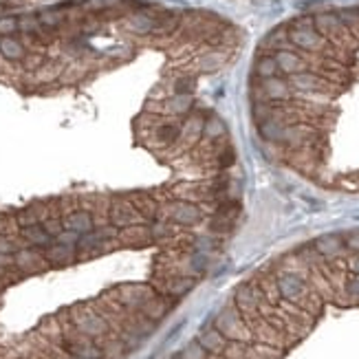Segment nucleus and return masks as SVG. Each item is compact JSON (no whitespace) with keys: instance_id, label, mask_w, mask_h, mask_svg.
<instances>
[{"instance_id":"f257e3e1","label":"nucleus","mask_w":359,"mask_h":359,"mask_svg":"<svg viewBox=\"0 0 359 359\" xmlns=\"http://www.w3.org/2000/svg\"><path fill=\"white\" fill-rule=\"evenodd\" d=\"M214 329L220 331L229 342H243L247 344L252 338H254V333L249 331V324L245 322V318L238 313L236 307H225L223 309L216 320H214Z\"/></svg>"},{"instance_id":"f03ea898","label":"nucleus","mask_w":359,"mask_h":359,"mask_svg":"<svg viewBox=\"0 0 359 359\" xmlns=\"http://www.w3.org/2000/svg\"><path fill=\"white\" fill-rule=\"evenodd\" d=\"M265 302V296L258 283H247V285H240L236 289V294H234V307L238 309V313L245 318L247 324L256 322L260 318V305Z\"/></svg>"},{"instance_id":"7ed1b4c3","label":"nucleus","mask_w":359,"mask_h":359,"mask_svg":"<svg viewBox=\"0 0 359 359\" xmlns=\"http://www.w3.org/2000/svg\"><path fill=\"white\" fill-rule=\"evenodd\" d=\"M165 216H167V220H172L174 225L194 227L203 220V209H201L194 201L178 198L165 205Z\"/></svg>"},{"instance_id":"20e7f679","label":"nucleus","mask_w":359,"mask_h":359,"mask_svg":"<svg viewBox=\"0 0 359 359\" xmlns=\"http://www.w3.org/2000/svg\"><path fill=\"white\" fill-rule=\"evenodd\" d=\"M108 220L113 227L126 229V227H132V225H137V223H141L143 216L134 203H130L126 198H117L108 205Z\"/></svg>"},{"instance_id":"39448f33","label":"nucleus","mask_w":359,"mask_h":359,"mask_svg":"<svg viewBox=\"0 0 359 359\" xmlns=\"http://www.w3.org/2000/svg\"><path fill=\"white\" fill-rule=\"evenodd\" d=\"M123 29L132 36H156V18L150 9H134L123 16Z\"/></svg>"},{"instance_id":"423d86ee","label":"nucleus","mask_w":359,"mask_h":359,"mask_svg":"<svg viewBox=\"0 0 359 359\" xmlns=\"http://www.w3.org/2000/svg\"><path fill=\"white\" fill-rule=\"evenodd\" d=\"M73 322H75L77 333H82L91 340L104 338V335H108V331H110L108 322L95 311H75Z\"/></svg>"},{"instance_id":"0eeeda50","label":"nucleus","mask_w":359,"mask_h":359,"mask_svg":"<svg viewBox=\"0 0 359 359\" xmlns=\"http://www.w3.org/2000/svg\"><path fill=\"white\" fill-rule=\"evenodd\" d=\"M117 302L121 307H126V309H134V311H139L145 302H148L154 294V289L148 287V285H121L117 289Z\"/></svg>"},{"instance_id":"6e6552de","label":"nucleus","mask_w":359,"mask_h":359,"mask_svg":"<svg viewBox=\"0 0 359 359\" xmlns=\"http://www.w3.org/2000/svg\"><path fill=\"white\" fill-rule=\"evenodd\" d=\"M227 60H229V51H227V49H214V47H207L205 51H201V53L196 55L194 62H192V66H194V71H196V73H205V75H209V73L220 71L223 66L227 64Z\"/></svg>"},{"instance_id":"1a4fd4ad","label":"nucleus","mask_w":359,"mask_h":359,"mask_svg":"<svg viewBox=\"0 0 359 359\" xmlns=\"http://www.w3.org/2000/svg\"><path fill=\"white\" fill-rule=\"evenodd\" d=\"M64 351L71 357H102V351L99 346H95V342L86 335L77 333V335H69L64 340Z\"/></svg>"},{"instance_id":"9d476101","label":"nucleus","mask_w":359,"mask_h":359,"mask_svg":"<svg viewBox=\"0 0 359 359\" xmlns=\"http://www.w3.org/2000/svg\"><path fill=\"white\" fill-rule=\"evenodd\" d=\"M14 265L25 274H38V271H42L44 267H47V258L36 249H16Z\"/></svg>"},{"instance_id":"9b49d317","label":"nucleus","mask_w":359,"mask_h":359,"mask_svg":"<svg viewBox=\"0 0 359 359\" xmlns=\"http://www.w3.org/2000/svg\"><path fill=\"white\" fill-rule=\"evenodd\" d=\"M62 220H64V229L75 232L77 236H82V234H88L91 229H95V218L88 209H73Z\"/></svg>"},{"instance_id":"f8f14e48","label":"nucleus","mask_w":359,"mask_h":359,"mask_svg":"<svg viewBox=\"0 0 359 359\" xmlns=\"http://www.w3.org/2000/svg\"><path fill=\"white\" fill-rule=\"evenodd\" d=\"M196 342H198L201 346H203V349H205L209 355L220 357L223 351H225V346H227L229 340H227L220 331H216L214 327H207V329H203V331L198 333Z\"/></svg>"},{"instance_id":"ddd939ff","label":"nucleus","mask_w":359,"mask_h":359,"mask_svg":"<svg viewBox=\"0 0 359 359\" xmlns=\"http://www.w3.org/2000/svg\"><path fill=\"white\" fill-rule=\"evenodd\" d=\"M0 55H3L5 62L20 64L22 58L27 55V47H25V42L16 36H3L0 38Z\"/></svg>"},{"instance_id":"4468645a","label":"nucleus","mask_w":359,"mask_h":359,"mask_svg":"<svg viewBox=\"0 0 359 359\" xmlns=\"http://www.w3.org/2000/svg\"><path fill=\"white\" fill-rule=\"evenodd\" d=\"M62 73H64V64L58 62V60H49L47 58V62H44L40 69H36L29 75H31L33 84H51V82H58L62 77Z\"/></svg>"},{"instance_id":"2eb2a0df","label":"nucleus","mask_w":359,"mask_h":359,"mask_svg":"<svg viewBox=\"0 0 359 359\" xmlns=\"http://www.w3.org/2000/svg\"><path fill=\"white\" fill-rule=\"evenodd\" d=\"M203 137L212 143V145H223L227 141V126L225 121L216 115H209L205 117V123H203Z\"/></svg>"},{"instance_id":"dca6fc26","label":"nucleus","mask_w":359,"mask_h":359,"mask_svg":"<svg viewBox=\"0 0 359 359\" xmlns=\"http://www.w3.org/2000/svg\"><path fill=\"white\" fill-rule=\"evenodd\" d=\"M44 258L51 265H69L75 258V245L66 243H51L49 247H44Z\"/></svg>"},{"instance_id":"f3484780","label":"nucleus","mask_w":359,"mask_h":359,"mask_svg":"<svg viewBox=\"0 0 359 359\" xmlns=\"http://www.w3.org/2000/svg\"><path fill=\"white\" fill-rule=\"evenodd\" d=\"M313 249H316L322 258H335L340 256L346 247L342 236H335V234H327V236H320L316 243H313Z\"/></svg>"},{"instance_id":"a211bd4d","label":"nucleus","mask_w":359,"mask_h":359,"mask_svg":"<svg viewBox=\"0 0 359 359\" xmlns=\"http://www.w3.org/2000/svg\"><path fill=\"white\" fill-rule=\"evenodd\" d=\"M170 311V305H167V298H159V296H152L145 305L139 309V313L143 318H148L150 322H159L167 316Z\"/></svg>"},{"instance_id":"6ab92c4d","label":"nucleus","mask_w":359,"mask_h":359,"mask_svg":"<svg viewBox=\"0 0 359 359\" xmlns=\"http://www.w3.org/2000/svg\"><path fill=\"white\" fill-rule=\"evenodd\" d=\"M194 289V278L189 276H174V278H167L163 291L167 298H183L185 294Z\"/></svg>"},{"instance_id":"aec40b11","label":"nucleus","mask_w":359,"mask_h":359,"mask_svg":"<svg viewBox=\"0 0 359 359\" xmlns=\"http://www.w3.org/2000/svg\"><path fill=\"white\" fill-rule=\"evenodd\" d=\"M203 123H205V117L192 110L189 115H185L183 128H181V137H185L189 143L198 141L201 137H203Z\"/></svg>"},{"instance_id":"412c9836","label":"nucleus","mask_w":359,"mask_h":359,"mask_svg":"<svg viewBox=\"0 0 359 359\" xmlns=\"http://www.w3.org/2000/svg\"><path fill=\"white\" fill-rule=\"evenodd\" d=\"M278 75V64H276V58L271 51H260L256 58V64H254V77L258 80H265V77H274Z\"/></svg>"},{"instance_id":"4be33fe9","label":"nucleus","mask_w":359,"mask_h":359,"mask_svg":"<svg viewBox=\"0 0 359 359\" xmlns=\"http://www.w3.org/2000/svg\"><path fill=\"white\" fill-rule=\"evenodd\" d=\"M258 132L260 137L269 143H283V132H285V123L280 119H265L258 121Z\"/></svg>"},{"instance_id":"5701e85b","label":"nucleus","mask_w":359,"mask_h":359,"mask_svg":"<svg viewBox=\"0 0 359 359\" xmlns=\"http://www.w3.org/2000/svg\"><path fill=\"white\" fill-rule=\"evenodd\" d=\"M154 139L161 145H174L181 139V126L176 121H163L154 128Z\"/></svg>"},{"instance_id":"b1692460","label":"nucleus","mask_w":359,"mask_h":359,"mask_svg":"<svg viewBox=\"0 0 359 359\" xmlns=\"http://www.w3.org/2000/svg\"><path fill=\"white\" fill-rule=\"evenodd\" d=\"M121 238L126 240L128 245H134V247H143V245L152 243L150 227H148V225H141V223H137V225H132V227H126V229H123Z\"/></svg>"},{"instance_id":"393cba45","label":"nucleus","mask_w":359,"mask_h":359,"mask_svg":"<svg viewBox=\"0 0 359 359\" xmlns=\"http://www.w3.org/2000/svg\"><path fill=\"white\" fill-rule=\"evenodd\" d=\"M20 236L25 238L29 245L33 247H49L51 245V236L47 232H44V227L40 225H29V227H20Z\"/></svg>"},{"instance_id":"a878e982","label":"nucleus","mask_w":359,"mask_h":359,"mask_svg":"<svg viewBox=\"0 0 359 359\" xmlns=\"http://www.w3.org/2000/svg\"><path fill=\"white\" fill-rule=\"evenodd\" d=\"M165 108L170 110V115H176V117L189 115L194 108V99H192V95H172L165 102Z\"/></svg>"},{"instance_id":"bb28decb","label":"nucleus","mask_w":359,"mask_h":359,"mask_svg":"<svg viewBox=\"0 0 359 359\" xmlns=\"http://www.w3.org/2000/svg\"><path fill=\"white\" fill-rule=\"evenodd\" d=\"M194 88H196V77L187 75V73L174 77V82H172V93L174 95H192Z\"/></svg>"},{"instance_id":"cd10ccee","label":"nucleus","mask_w":359,"mask_h":359,"mask_svg":"<svg viewBox=\"0 0 359 359\" xmlns=\"http://www.w3.org/2000/svg\"><path fill=\"white\" fill-rule=\"evenodd\" d=\"M18 31L22 36H36L38 31H42V25L38 20V14H25L18 16Z\"/></svg>"},{"instance_id":"c85d7f7f","label":"nucleus","mask_w":359,"mask_h":359,"mask_svg":"<svg viewBox=\"0 0 359 359\" xmlns=\"http://www.w3.org/2000/svg\"><path fill=\"white\" fill-rule=\"evenodd\" d=\"M99 351H102L104 359H121L123 353H126L128 349L123 346L121 340H110V342H104L102 346H99Z\"/></svg>"},{"instance_id":"c756f323","label":"nucleus","mask_w":359,"mask_h":359,"mask_svg":"<svg viewBox=\"0 0 359 359\" xmlns=\"http://www.w3.org/2000/svg\"><path fill=\"white\" fill-rule=\"evenodd\" d=\"M150 227V236H152V243H161V240H170L172 238V227L170 223H163V220H154Z\"/></svg>"},{"instance_id":"7c9ffc66","label":"nucleus","mask_w":359,"mask_h":359,"mask_svg":"<svg viewBox=\"0 0 359 359\" xmlns=\"http://www.w3.org/2000/svg\"><path fill=\"white\" fill-rule=\"evenodd\" d=\"M47 62V55H44L42 51H27V55L22 58L20 66L25 69L27 73H33L36 69H40V66Z\"/></svg>"},{"instance_id":"2f4dec72","label":"nucleus","mask_w":359,"mask_h":359,"mask_svg":"<svg viewBox=\"0 0 359 359\" xmlns=\"http://www.w3.org/2000/svg\"><path fill=\"white\" fill-rule=\"evenodd\" d=\"M183 359H209V353L203 349V346H201L196 340L194 342H189V344H185V349L178 353Z\"/></svg>"},{"instance_id":"473e14b6","label":"nucleus","mask_w":359,"mask_h":359,"mask_svg":"<svg viewBox=\"0 0 359 359\" xmlns=\"http://www.w3.org/2000/svg\"><path fill=\"white\" fill-rule=\"evenodd\" d=\"M216 161H218V165L223 167V170H227V167H232L234 163H236V152H234L229 141L225 143V148H220L216 152Z\"/></svg>"},{"instance_id":"72a5a7b5","label":"nucleus","mask_w":359,"mask_h":359,"mask_svg":"<svg viewBox=\"0 0 359 359\" xmlns=\"http://www.w3.org/2000/svg\"><path fill=\"white\" fill-rule=\"evenodd\" d=\"M40 225L44 227V232H47L51 238H55L58 234L64 232V220L60 216H47V218L40 223Z\"/></svg>"},{"instance_id":"f704fd0d","label":"nucleus","mask_w":359,"mask_h":359,"mask_svg":"<svg viewBox=\"0 0 359 359\" xmlns=\"http://www.w3.org/2000/svg\"><path fill=\"white\" fill-rule=\"evenodd\" d=\"M18 33V16H3L0 18V38L16 36Z\"/></svg>"},{"instance_id":"c9c22d12","label":"nucleus","mask_w":359,"mask_h":359,"mask_svg":"<svg viewBox=\"0 0 359 359\" xmlns=\"http://www.w3.org/2000/svg\"><path fill=\"white\" fill-rule=\"evenodd\" d=\"M0 254H16V243L7 234H0Z\"/></svg>"},{"instance_id":"e433bc0d","label":"nucleus","mask_w":359,"mask_h":359,"mask_svg":"<svg viewBox=\"0 0 359 359\" xmlns=\"http://www.w3.org/2000/svg\"><path fill=\"white\" fill-rule=\"evenodd\" d=\"M344 247H346V249L355 252V254H359V232L357 234H349L346 240H344Z\"/></svg>"},{"instance_id":"4c0bfd02","label":"nucleus","mask_w":359,"mask_h":359,"mask_svg":"<svg viewBox=\"0 0 359 359\" xmlns=\"http://www.w3.org/2000/svg\"><path fill=\"white\" fill-rule=\"evenodd\" d=\"M9 267H14V256L0 254V269H9Z\"/></svg>"},{"instance_id":"58836bf2","label":"nucleus","mask_w":359,"mask_h":359,"mask_svg":"<svg viewBox=\"0 0 359 359\" xmlns=\"http://www.w3.org/2000/svg\"><path fill=\"white\" fill-rule=\"evenodd\" d=\"M349 269L353 274H359V254L355 258H351V263H349Z\"/></svg>"},{"instance_id":"ea45409f","label":"nucleus","mask_w":359,"mask_h":359,"mask_svg":"<svg viewBox=\"0 0 359 359\" xmlns=\"http://www.w3.org/2000/svg\"><path fill=\"white\" fill-rule=\"evenodd\" d=\"M73 359H102V357H73Z\"/></svg>"},{"instance_id":"a19ab883","label":"nucleus","mask_w":359,"mask_h":359,"mask_svg":"<svg viewBox=\"0 0 359 359\" xmlns=\"http://www.w3.org/2000/svg\"><path fill=\"white\" fill-rule=\"evenodd\" d=\"M5 5H9V0H0V7H5Z\"/></svg>"},{"instance_id":"79ce46f5","label":"nucleus","mask_w":359,"mask_h":359,"mask_svg":"<svg viewBox=\"0 0 359 359\" xmlns=\"http://www.w3.org/2000/svg\"><path fill=\"white\" fill-rule=\"evenodd\" d=\"M167 359H183L181 355H174V357H167Z\"/></svg>"},{"instance_id":"37998d69","label":"nucleus","mask_w":359,"mask_h":359,"mask_svg":"<svg viewBox=\"0 0 359 359\" xmlns=\"http://www.w3.org/2000/svg\"><path fill=\"white\" fill-rule=\"evenodd\" d=\"M5 271H7V269H0V278H3V276H5Z\"/></svg>"},{"instance_id":"c03bdc74","label":"nucleus","mask_w":359,"mask_h":359,"mask_svg":"<svg viewBox=\"0 0 359 359\" xmlns=\"http://www.w3.org/2000/svg\"><path fill=\"white\" fill-rule=\"evenodd\" d=\"M3 62H5V60H3V55H0V66H3Z\"/></svg>"},{"instance_id":"a18cd8bd","label":"nucleus","mask_w":359,"mask_h":359,"mask_svg":"<svg viewBox=\"0 0 359 359\" xmlns=\"http://www.w3.org/2000/svg\"><path fill=\"white\" fill-rule=\"evenodd\" d=\"M357 11H359V7H357Z\"/></svg>"}]
</instances>
